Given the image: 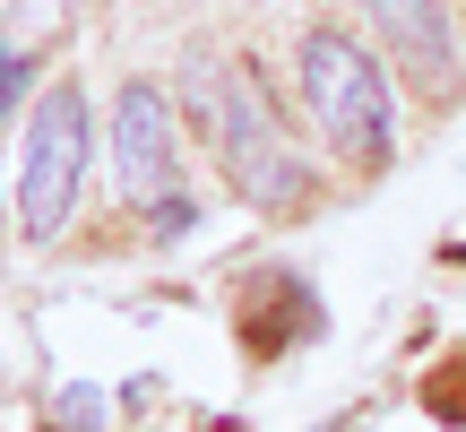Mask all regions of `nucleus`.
Segmentation results:
<instances>
[{"instance_id":"obj_1","label":"nucleus","mask_w":466,"mask_h":432,"mask_svg":"<svg viewBox=\"0 0 466 432\" xmlns=\"http://www.w3.org/2000/svg\"><path fill=\"white\" fill-rule=\"evenodd\" d=\"M182 96L199 104V121H208V139H217L233 190H242L250 208H294L302 190H311L302 156L285 148L277 113H268V96H259L250 78H225L217 61H190V69H182Z\"/></svg>"},{"instance_id":"obj_2","label":"nucleus","mask_w":466,"mask_h":432,"mask_svg":"<svg viewBox=\"0 0 466 432\" xmlns=\"http://www.w3.org/2000/svg\"><path fill=\"white\" fill-rule=\"evenodd\" d=\"M302 104L319 113V130L346 165H389V139H398L389 78L371 69V52L354 35H337V26L302 35Z\"/></svg>"},{"instance_id":"obj_3","label":"nucleus","mask_w":466,"mask_h":432,"mask_svg":"<svg viewBox=\"0 0 466 432\" xmlns=\"http://www.w3.org/2000/svg\"><path fill=\"white\" fill-rule=\"evenodd\" d=\"M78 173H86V96L78 87H52L26 121V165H17V225L35 242H52L69 225Z\"/></svg>"},{"instance_id":"obj_4","label":"nucleus","mask_w":466,"mask_h":432,"mask_svg":"<svg viewBox=\"0 0 466 432\" xmlns=\"http://www.w3.org/2000/svg\"><path fill=\"white\" fill-rule=\"evenodd\" d=\"M173 165H182V148H173V113H165V96H156L147 78L121 87V104H113V182L130 190V200H165Z\"/></svg>"},{"instance_id":"obj_5","label":"nucleus","mask_w":466,"mask_h":432,"mask_svg":"<svg viewBox=\"0 0 466 432\" xmlns=\"http://www.w3.org/2000/svg\"><path fill=\"white\" fill-rule=\"evenodd\" d=\"M371 17H380V35H389V52H398L406 69H415V87L432 104H450V87H458V52H450V17L432 9V0H363Z\"/></svg>"},{"instance_id":"obj_6","label":"nucleus","mask_w":466,"mask_h":432,"mask_svg":"<svg viewBox=\"0 0 466 432\" xmlns=\"http://www.w3.org/2000/svg\"><path fill=\"white\" fill-rule=\"evenodd\" d=\"M319 329V303L302 294V277H259L242 294V346L250 355H285L294 337Z\"/></svg>"},{"instance_id":"obj_7","label":"nucleus","mask_w":466,"mask_h":432,"mask_svg":"<svg viewBox=\"0 0 466 432\" xmlns=\"http://www.w3.org/2000/svg\"><path fill=\"white\" fill-rule=\"evenodd\" d=\"M423 406H432L441 424H466V346H458L441 372H423Z\"/></svg>"},{"instance_id":"obj_8","label":"nucleus","mask_w":466,"mask_h":432,"mask_svg":"<svg viewBox=\"0 0 466 432\" xmlns=\"http://www.w3.org/2000/svg\"><path fill=\"white\" fill-rule=\"evenodd\" d=\"M190 225H199V208H190V190H165V200H147V233H156V242H182Z\"/></svg>"},{"instance_id":"obj_9","label":"nucleus","mask_w":466,"mask_h":432,"mask_svg":"<svg viewBox=\"0 0 466 432\" xmlns=\"http://www.w3.org/2000/svg\"><path fill=\"white\" fill-rule=\"evenodd\" d=\"M104 424V389H61L52 398V432H96Z\"/></svg>"},{"instance_id":"obj_10","label":"nucleus","mask_w":466,"mask_h":432,"mask_svg":"<svg viewBox=\"0 0 466 432\" xmlns=\"http://www.w3.org/2000/svg\"><path fill=\"white\" fill-rule=\"evenodd\" d=\"M26 78H35V69H26V52H9V44H0V113H17Z\"/></svg>"},{"instance_id":"obj_11","label":"nucleus","mask_w":466,"mask_h":432,"mask_svg":"<svg viewBox=\"0 0 466 432\" xmlns=\"http://www.w3.org/2000/svg\"><path fill=\"white\" fill-rule=\"evenodd\" d=\"M208 432H242V424H225V416H217V424H208Z\"/></svg>"}]
</instances>
